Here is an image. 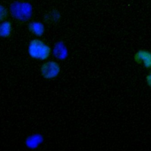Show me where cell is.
I'll use <instances>...</instances> for the list:
<instances>
[{"label": "cell", "instance_id": "obj_1", "mask_svg": "<svg viewBox=\"0 0 151 151\" xmlns=\"http://www.w3.org/2000/svg\"><path fill=\"white\" fill-rule=\"evenodd\" d=\"M28 54L34 60L46 61L52 54V47L45 41L35 38L30 41L28 45Z\"/></svg>", "mask_w": 151, "mask_h": 151}, {"label": "cell", "instance_id": "obj_2", "mask_svg": "<svg viewBox=\"0 0 151 151\" xmlns=\"http://www.w3.org/2000/svg\"><path fill=\"white\" fill-rule=\"evenodd\" d=\"M9 11L14 18L25 22L31 18L33 15V6L29 2L17 1L11 4Z\"/></svg>", "mask_w": 151, "mask_h": 151}, {"label": "cell", "instance_id": "obj_3", "mask_svg": "<svg viewBox=\"0 0 151 151\" xmlns=\"http://www.w3.org/2000/svg\"><path fill=\"white\" fill-rule=\"evenodd\" d=\"M61 70V66L57 61L47 60L41 65L40 73L44 78L52 80L60 76Z\"/></svg>", "mask_w": 151, "mask_h": 151}, {"label": "cell", "instance_id": "obj_4", "mask_svg": "<svg viewBox=\"0 0 151 151\" xmlns=\"http://www.w3.org/2000/svg\"><path fill=\"white\" fill-rule=\"evenodd\" d=\"M134 62L144 68L151 70V50L141 48L137 50L133 56Z\"/></svg>", "mask_w": 151, "mask_h": 151}, {"label": "cell", "instance_id": "obj_5", "mask_svg": "<svg viewBox=\"0 0 151 151\" xmlns=\"http://www.w3.org/2000/svg\"><path fill=\"white\" fill-rule=\"evenodd\" d=\"M52 54L58 61H64L69 57V52L65 42L58 41L52 48Z\"/></svg>", "mask_w": 151, "mask_h": 151}, {"label": "cell", "instance_id": "obj_6", "mask_svg": "<svg viewBox=\"0 0 151 151\" xmlns=\"http://www.w3.org/2000/svg\"><path fill=\"white\" fill-rule=\"evenodd\" d=\"M28 27L30 32L36 37H41L45 33V26L40 21H31L29 23Z\"/></svg>", "mask_w": 151, "mask_h": 151}, {"label": "cell", "instance_id": "obj_7", "mask_svg": "<svg viewBox=\"0 0 151 151\" xmlns=\"http://www.w3.org/2000/svg\"><path fill=\"white\" fill-rule=\"evenodd\" d=\"M12 32V23L8 20L0 22V38H7L11 36Z\"/></svg>", "mask_w": 151, "mask_h": 151}, {"label": "cell", "instance_id": "obj_8", "mask_svg": "<svg viewBox=\"0 0 151 151\" xmlns=\"http://www.w3.org/2000/svg\"><path fill=\"white\" fill-rule=\"evenodd\" d=\"M47 20L51 22H57L61 18L60 13L57 10H53L47 14Z\"/></svg>", "mask_w": 151, "mask_h": 151}, {"label": "cell", "instance_id": "obj_9", "mask_svg": "<svg viewBox=\"0 0 151 151\" xmlns=\"http://www.w3.org/2000/svg\"><path fill=\"white\" fill-rule=\"evenodd\" d=\"M9 10L3 5L0 4V22L7 19L9 15Z\"/></svg>", "mask_w": 151, "mask_h": 151}, {"label": "cell", "instance_id": "obj_10", "mask_svg": "<svg viewBox=\"0 0 151 151\" xmlns=\"http://www.w3.org/2000/svg\"><path fill=\"white\" fill-rule=\"evenodd\" d=\"M145 82L147 85L151 89V70H148V73L146 76Z\"/></svg>", "mask_w": 151, "mask_h": 151}]
</instances>
